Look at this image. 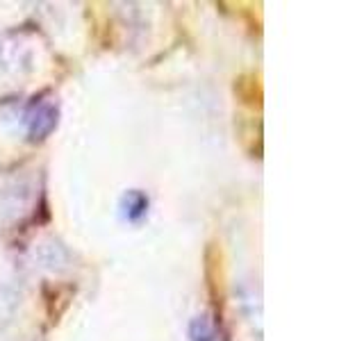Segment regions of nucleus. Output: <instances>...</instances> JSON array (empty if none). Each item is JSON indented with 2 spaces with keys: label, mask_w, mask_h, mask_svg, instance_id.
<instances>
[{
  "label": "nucleus",
  "mask_w": 364,
  "mask_h": 341,
  "mask_svg": "<svg viewBox=\"0 0 364 341\" xmlns=\"http://www.w3.org/2000/svg\"><path fill=\"white\" fill-rule=\"evenodd\" d=\"M189 339L191 341H214L216 332H214V325L208 316H196L191 318L189 323Z\"/></svg>",
  "instance_id": "3"
},
{
  "label": "nucleus",
  "mask_w": 364,
  "mask_h": 341,
  "mask_svg": "<svg viewBox=\"0 0 364 341\" xmlns=\"http://www.w3.org/2000/svg\"><path fill=\"white\" fill-rule=\"evenodd\" d=\"M23 121H26V130L30 139L41 141L55 130L57 105L50 100H34L32 105H28L26 114H23Z\"/></svg>",
  "instance_id": "1"
},
{
  "label": "nucleus",
  "mask_w": 364,
  "mask_h": 341,
  "mask_svg": "<svg viewBox=\"0 0 364 341\" xmlns=\"http://www.w3.org/2000/svg\"><path fill=\"white\" fill-rule=\"evenodd\" d=\"M148 207H151V200H148V196L144 191L139 189H130L123 193L121 198V216L128 223H139L146 219L148 214Z\"/></svg>",
  "instance_id": "2"
}]
</instances>
